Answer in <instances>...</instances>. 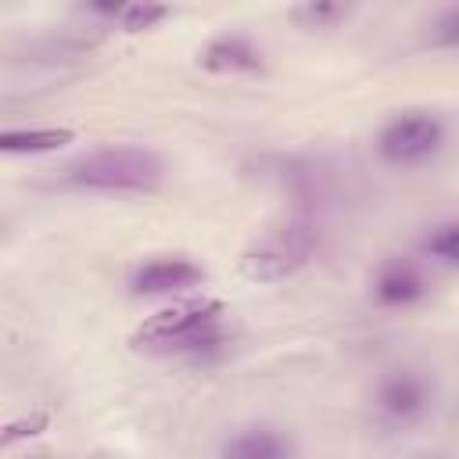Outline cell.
I'll return each instance as SVG.
<instances>
[{
	"mask_svg": "<svg viewBox=\"0 0 459 459\" xmlns=\"http://www.w3.org/2000/svg\"><path fill=\"white\" fill-rule=\"evenodd\" d=\"M423 251L441 265H459V219H445L427 230Z\"/></svg>",
	"mask_w": 459,
	"mask_h": 459,
	"instance_id": "11",
	"label": "cell"
},
{
	"mask_svg": "<svg viewBox=\"0 0 459 459\" xmlns=\"http://www.w3.org/2000/svg\"><path fill=\"white\" fill-rule=\"evenodd\" d=\"M294 14L305 22V25H312V29H330L333 22H341L344 14H348V7H341V4H301V7H294Z\"/></svg>",
	"mask_w": 459,
	"mask_h": 459,
	"instance_id": "14",
	"label": "cell"
},
{
	"mask_svg": "<svg viewBox=\"0 0 459 459\" xmlns=\"http://www.w3.org/2000/svg\"><path fill=\"white\" fill-rule=\"evenodd\" d=\"M427 47H434V50H459V4L445 7L427 25Z\"/></svg>",
	"mask_w": 459,
	"mask_h": 459,
	"instance_id": "12",
	"label": "cell"
},
{
	"mask_svg": "<svg viewBox=\"0 0 459 459\" xmlns=\"http://www.w3.org/2000/svg\"><path fill=\"white\" fill-rule=\"evenodd\" d=\"M430 402H434L430 384L420 373H412V369H398V373L384 377L377 384V394H373V409H377V416L387 427H412V423H420L430 412Z\"/></svg>",
	"mask_w": 459,
	"mask_h": 459,
	"instance_id": "5",
	"label": "cell"
},
{
	"mask_svg": "<svg viewBox=\"0 0 459 459\" xmlns=\"http://www.w3.org/2000/svg\"><path fill=\"white\" fill-rule=\"evenodd\" d=\"M222 316H226V305L219 298H204V294L179 298V301L158 308L154 316H147L136 326L133 344L151 348V351L186 355V359H208V355L222 351V344H226Z\"/></svg>",
	"mask_w": 459,
	"mask_h": 459,
	"instance_id": "1",
	"label": "cell"
},
{
	"mask_svg": "<svg viewBox=\"0 0 459 459\" xmlns=\"http://www.w3.org/2000/svg\"><path fill=\"white\" fill-rule=\"evenodd\" d=\"M441 147H445V122L434 111H420V108L387 118L377 133V154L384 165L394 169L423 165Z\"/></svg>",
	"mask_w": 459,
	"mask_h": 459,
	"instance_id": "4",
	"label": "cell"
},
{
	"mask_svg": "<svg viewBox=\"0 0 459 459\" xmlns=\"http://www.w3.org/2000/svg\"><path fill=\"white\" fill-rule=\"evenodd\" d=\"M204 280V269L183 255H165V258H147L133 269L129 290L136 298H161V294H179L194 283Z\"/></svg>",
	"mask_w": 459,
	"mask_h": 459,
	"instance_id": "6",
	"label": "cell"
},
{
	"mask_svg": "<svg viewBox=\"0 0 459 459\" xmlns=\"http://www.w3.org/2000/svg\"><path fill=\"white\" fill-rule=\"evenodd\" d=\"M197 65L212 75H247L262 68V50L244 32H222L197 50Z\"/></svg>",
	"mask_w": 459,
	"mask_h": 459,
	"instance_id": "7",
	"label": "cell"
},
{
	"mask_svg": "<svg viewBox=\"0 0 459 459\" xmlns=\"http://www.w3.org/2000/svg\"><path fill=\"white\" fill-rule=\"evenodd\" d=\"M165 179V161L158 151L140 143H111L82 154L68 165V183L104 194H151Z\"/></svg>",
	"mask_w": 459,
	"mask_h": 459,
	"instance_id": "2",
	"label": "cell"
},
{
	"mask_svg": "<svg viewBox=\"0 0 459 459\" xmlns=\"http://www.w3.org/2000/svg\"><path fill=\"white\" fill-rule=\"evenodd\" d=\"M219 459H298L294 437L283 434L280 427L258 423L230 434L219 448Z\"/></svg>",
	"mask_w": 459,
	"mask_h": 459,
	"instance_id": "9",
	"label": "cell"
},
{
	"mask_svg": "<svg viewBox=\"0 0 459 459\" xmlns=\"http://www.w3.org/2000/svg\"><path fill=\"white\" fill-rule=\"evenodd\" d=\"M319 247V230L308 215H287L262 233L251 237V244L240 251V273L251 283H276L294 276Z\"/></svg>",
	"mask_w": 459,
	"mask_h": 459,
	"instance_id": "3",
	"label": "cell"
},
{
	"mask_svg": "<svg viewBox=\"0 0 459 459\" xmlns=\"http://www.w3.org/2000/svg\"><path fill=\"white\" fill-rule=\"evenodd\" d=\"M47 427V416L43 412H32V416H22V420H11L7 427H4V445H14L18 437H32V434H39Z\"/></svg>",
	"mask_w": 459,
	"mask_h": 459,
	"instance_id": "15",
	"label": "cell"
},
{
	"mask_svg": "<svg viewBox=\"0 0 459 459\" xmlns=\"http://www.w3.org/2000/svg\"><path fill=\"white\" fill-rule=\"evenodd\" d=\"M75 140V129L68 126H36V129H4L0 133V151L4 154H47L61 151Z\"/></svg>",
	"mask_w": 459,
	"mask_h": 459,
	"instance_id": "10",
	"label": "cell"
},
{
	"mask_svg": "<svg viewBox=\"0 0 459 459\" xmlns=\"http://www.w3.org/2000/svg\"><path fill=\"white\" fill-rule=\"evenodd\" d=\"M423 294H427V280L409 258H387L373 276V298L380 308H409Z\"/></svg>",
	"mask_w": 459,
	"mask_h": 459,
	"instance_id": "8",
	"label": "cell"
},
{
	"mask_svg": "<svg viewBox=\"0 0 459 459\" xmlns=\"http://www.w3.org/2000/svg\"><path fill=\"white\" fill-rule=\"evenodd\" d=\"M169 14H172V11L161 7V4H126L118 25H122V32H143V29L158 25L161 18H169Z\"/></svg>",
	"mask_w": 459,
	"mask_h": 459,
	"instance_id": "13",
	"label": "cell"
}]
</instances>
